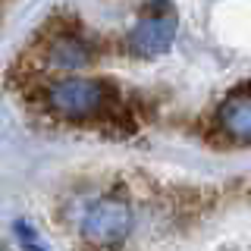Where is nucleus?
Wrapping results in <instances>:
<instances>
[{"label": "nucleus", "instance_id": "f03ea898", "mask_svg": "<svg viewBox=\"0 0 251 251\" xmlns=\"http://www.w3.org/2000/svg\"><path fill=\"white\" fill-rule=\"evenodd\" d=\"M129 229H132V210L129 204L116 198L98 201L85 217V239L94 245H116L129 235Z\"/></svg>", "mask_w": 251, "mask_h": 251}, {"label": "nucleus", "instance_id": "39448f33", "mask_svg": "<svg viewBox=\"0 0 251 251\" xmlns=\"http://www.w3.org/2000/svg\"><path fill=\"white\" fill-rule=\"evenodd\" d=\"M88 60H91V53L78 38H57L53 47H50V63L60 66V69H78Z\"/></svg>", "mask_w": 251, "mask_h": 251}, {"label": "nucleus", "instance_id": "0eeeda50", "mask_svg": "<svg viewBox=\"0 0 251 251\" xmlns=\"http://www.w3.org/2000/svg\"><path fill=\"white\" fill-rule=\"evenodd\" d=\"M0 251H6V248H3V242H0Z\"/></svg>", "mask_w": 251, "mask_h": 251}, {"label": "nucleus", "instance_id": "7ed1b4c3", "mask_svg": "<svg viewBox=\"0 0 251 251\" xmlns=\"http://www.w3.org/2000/svg\"><path fill=\"white\" fill-rule=\"evenodd\" d=\"M176 38V19L173 16H145L129 31V47L138 57H160L170 50Z\"/></svg>", "mask_w": 251, "mask_h": 251}, {"label": "nucleus", "instance_id": "f257e3e1", "mask_svg": "<svg viewBox=\"0 0 251 251\" xmlns=\"http://www.w3.org/2000/svg\"><path fill=\"white\" fill-rule=\"evenodd\" d=\"M104 100H107V88L98 78H63L47 94L50 110L66 116V120H88L104 107Z\"/></svg>", "mask_w": 251, "mask_h": 251}, {"label": "nucleus", "instance_id": "20e7f679", "mask_svg": "<svg viewBox=\"0 0 251 251\" xmlns=\"http://www.w3.org/2000/svg\"><path fill=\"white\" fill-rule=\"evenodd\" d=\"M220 126L239 141H251V91H232L220 104Z\"/></svg>", "mask_w": 251, "mask_h": 251}, {"label": "nucleus", "instance_id": "423d86ee", "mask_svg": "<svg viewBox=\"0 0 251 251\" xmlns=\"http://www.w3.org/2000/svg\"><path fill=\"white\" fill-rule=\"evenodd\" d=\"M22 248H25V251H47V248L41 245V239H35V242H22Z\"/></svg>", "mask_w": 251, "mask_h": 251}]
</instances>
